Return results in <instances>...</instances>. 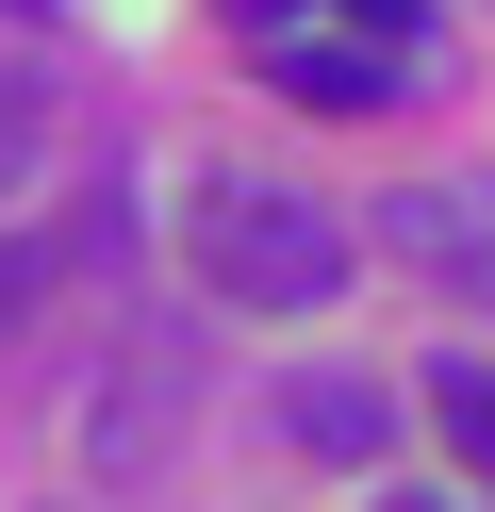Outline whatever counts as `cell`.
Here are the masks:
<instances>
[{"label": "cell", "instance_id": "obj_1", "mask_svg": "<svg viewBox=\"0 0 495 512\" xmlns=\"http://www.w3.org/2000/svg\"><path fill=\"white\" fill-rule=\"evenodd\" d=\"M182 265L215 281L231 314H330V298H347V265H363V232H347L330 199H297V182L231 166V182H198V215H182Z\"/></svg>", "mask_w": 495, "mask_h": 512}, {"label": "cell", "instance_id": "obj_2", "mask_svg": "<svg viewBox=\"0 0 495 512\" xmlns=\"http://www.w3.org/2000/svg\"><path fill=\"white\" fill-rule=\"evenodd\" d=\"M380 248H396L413 281H446L462 314H495V182H479V166L396 182V199H380Z\"/></svg>", "mask_w": 495, "mask_h": 512}, {"label": "cell", "instance_id": "obj_3", "mask_svg": "<svg viewBox=\"0 0 495 512\" xmlns=\"http://www.w3.org/2000/svg\"><path fill=\"white\" fill-rule=\"evenodd\" d=\"M248 67L281 83V100H314V116H380L396 83H413V67H396V50H363L347 17H330V0H314V17H281V34H264Z\"/></svg>", "mask_w": 495, "mask_h": 512}, {"label": "cell", "instance_id": "obj_4", "mask_svg": "<svg viewBox=\"0 0 495 512\" xmlns=\"http://www.w3.org/2000/svg\"><path fill=\"white\" fill-rule=\"evenodd\" d=\"M281 446H314V463H380V446H396V397L347 380V364H330V380H281Z\"/></svg>", "mask_w": 495, "mask_h": 512}, {"label": "cell", "instance_id": "obj_5", "mask_svg": "<svg viewBox=\"0 0 495 512\" xmlns=\"http://www.w3.org/2000/svg\"><path fill=\"white\" fill-rule=\"evenodd\" d=\"M429 430H446L462 463L495 479V364H429Z\"/></svg>", "mask_w": 495, "mask_h": 512}, {"label": "cell", "instance_id": "obj_6", "mask_svg": "<svg viewBox=\"0 0 495 512\" xmlns=\"http://www.w3.org/2000/svg\"><path fill=\"white\" fill-rule=\"evenodd\" d=\"M330 17H347L363 50H396V67H413V50H429V17H446V0H330Z\"/></svg>", "mask_w": 495, "mask_h": 512}, {"label": "cell", "instance_id": "obj_7", "mask_svg": "<svg viewBox=\"0 0 495 512\" xmlns=\"http://www.w3.org/2000/svg\"><path fill=\"white\" fill-rule=\"evenodd\" d=\"M33 133H50V116H33V83L0 67V199H17V182H33Z\"/></svg>", "mask_w": 495, "mask_h": 512}, {"label": "cell", "instance_id": "obj_8", "mask_svg": "<svg viewBox=\"0 0 495 512\" xmlns=\"http://www.w3.org/2000/svg\"><path fill=\"white\" fill-rule=\"evenodd\" d=\"M33 298H50V248H17V232H0V331H33Z\"/></svg>", "mask_w": 495, "mask_h": 512}, {"label": "cell", "instance_id": "obj_9", "mask_svg": "<svg viewBox=\"0 0 495 512\" xmlns=\"http://www.w3.org/2000/svg\"><path fill=\"white\" fill-rule=\"evenodd\" d=\"M380 512H446V496H380Z\"/></svg>", "mask_w": 495, "mask_h": 512}, {"label": "cell", "instance_id": "obj_10", "mask_svg": "<svg viewBox=\"0 0 495 512\" xmlns=\"http://www.w3.org/2000/svg\"><path fill=\"white\" fill-rule=\"evenodd\" d=\"M0 17H50V0H0Z\"/></svg>", "mask_w": 495, "mask_h": 512}]
</instances>
